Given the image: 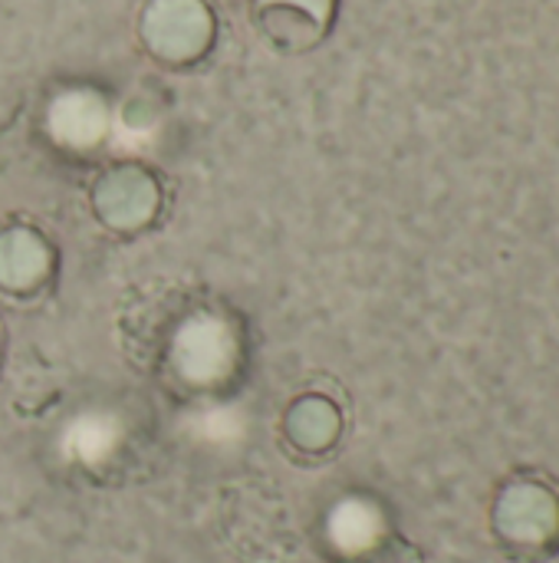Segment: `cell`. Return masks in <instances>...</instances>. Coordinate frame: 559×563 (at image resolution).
Segmentation results:
<instances>
[{"label":"cell","instance_id":"3957f363","mask_svg":"<svg viewBox=\"0 0 559 563\" xmlns=\"http://www.w3.org/2000/svg\"><path fill=\"white\" fill-rule=\"evenodd\" d=\"M491 531L514 561L554 558L559 551V492L540 475L511 478L494 498Z\"/></svg>","mask_w":559,"mask_h":563},{"label":"cell","instance_id":"8992f818","mask_svg":"<svg viewBox=\"0 0 559 563\" xmlns=\"http://www.w3.org/2000/svg\"><path fill=\"white\" fill-rule=\"evenodd\" d=\"M346 432V419L336 399L323 393L297 396L280 416V439L300 459H326L339 449Z\"/></svg>","mask_w":559,"mask_h":563},{"label":"cell","instance_id":"30bf717a","mask_svg":"<svg viewBox=\"0 0 559 563\" xmlns=\"http://www.w3.org/2000/svg\"><path fill=\"white\" fill-rule=\"evenodd\" d=\"M0 360H3V346H0Z\"/></svg>","mask_w":559,"mask_h":563},{"label":"cell","instance_id":"9c48e42d","mask_svg":"<svg viewBox=\"0 0 559 563\" xmlns=\"http://www.w3.org/2000/svg\"><path fill=\"white\" fill-rule=\"evenodd\" d=\"M339 563H428L422 548L415 541H409L399 531H389L382 538H376L372 544L359 548L356 554H349L346 561Z\"/></svg>","mask_w":559,"mask_h":563},{"label":"cell","instance_id":"5b68a950","mask_svg":"<svg viewBox=\"0 0 559 563\" xmlns=\"http://www.w3.org/2000/svg\"><path fill=\"white\" fill-rule=\"evenodd\" d=\"M214 23L201 0H152L142 13L145 46L168 63H191L211 43Z\"/></svg>","mask_w":559,"mask_h":563},{"label":"cell","instance_id":"7a4b0ae2","mask_svg":"<svg viewBox=\"0 0 559 563\" xmlns=\"http://www.w3.org/2000/svg\"><path fill=\"white\" fill-rule=\"evenodd\" d=\"M194 313V290L178 280H148L128 290L119 310L125 360L138 373H155L175 353Z\"/></svg>","mask_w":559,"mask_h":563},{"label":"cell","instance_id":"277c9868","mask_svg":"<svg viewBox=\"0 0 559 563\" xmlns=\"http://www.w3.org/2000/svg\"><path fill=\"white\" fill-rule=\"evenodd\" d=\"M92 218L119 238L148 231L161 214V185L145 165H112L89 185Z\"/></svg>","mask_w":559,"mask_h":563},{"label":"cell","instance_id":"52a82bcc","mask_svg":"<svg viewBox=\"0 0 559 563\" xmlns=\"http://www.w3.org/2000/svg\"><path fill=\"white\" fill-rule=\"evenodd\" d=\"M56 271L53 244L26 224L0 231V290L10 297L40 294Z\"/></svg>","mask_w":559,"mask_h":563},{"label":"cell","instance_id":"6da1fadb","mask_svg":"<svg viewBox=\"0 0 559 563\" xmlns=\"http://www.w3.org/2000/svg\"><path fill=\"white\" fill-rule=\"evenodd\" d=\"M214 528L237 563H293L300 554L287 498L260 478H241L221 488Z\"/></svg>","mask_w":559,"mask_h":563},{"label":"cell","instance_id":"ba28073f","mask_svg":"<svg viewBox=\"0 0 559 563\" xmlns=\"http://www.w3.org/2000/svg\"><path fill=\"white\" fill-rule=\"evenodd\" d=\"M336 0H257L260 30L283 49H306L323 40Z\"/></svg>","mask_w":559,"mask_h":563}]
</instances>
